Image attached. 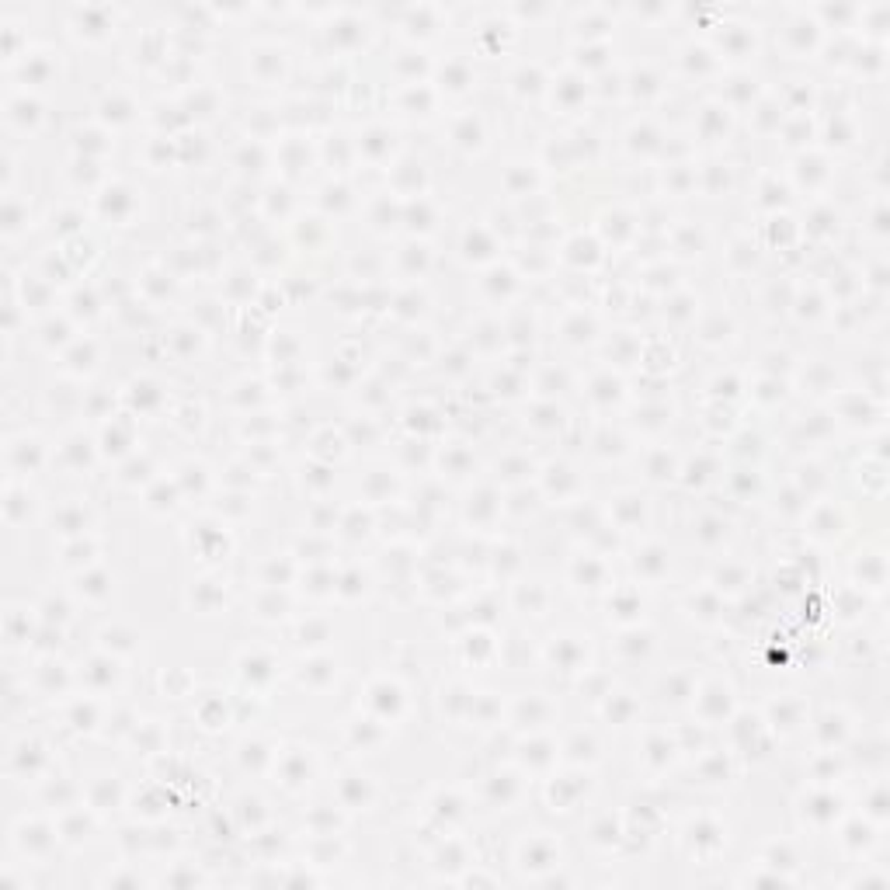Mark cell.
<instances>
[{
    "mask_svg": "<svg viewBox=\"0 0 890 890\" xmlns=\"http://www.w3.org/2000/svg\"><path fill=\"white\" fill-rule=\"evenodd\" d=\"M74 303H77V306H74L77 313H84V310H87V313H94V296H84V293H77V296H74Z\"/></svg>",
    "mask_w": 890,
    "mask_h": 890,
    "instance_id": "5bb4252c",
    "label": "cell"
},
{
    "mask_svg": "<svg viewBox=\"0 0 890 890\" xmlns=\"http://www.w3.org/2000/svg\"><path fill=\"white\" fill-rule=\"evenodd\" d=\"M469 70L467 66H449V87H467Z\"/></svg>",
    "mask_w": 890,
    "mask_h": 890,
    "instance_id": "4fadbf2b",
    "label": "cell"
},
{
    "mask_svg": "<svg viewBox=\"0 0 890 890\" xmlns=\"http://www.w3.org/2000/svg\"><path fill=\"white\" fill-rule=\"evenodd\" d=\"M49 70H52V63L45 59V52H25V59H21V66H18V77L25 81V84H42L45 77H49Z\"/></svg>",
    "mask_w": 890,
    "mask_h": 890,
    "instance_id": "3957f363",
    "label": "cell"
},
{
    "mask_svg": "<svg viewBox=\"0 0 890 890\" xmlns=\"http://www.w3.org/2000/svg\"><path fill=\"white\" fill-rule=\"evenodd\" d=\"M553 650H560V654H563V657H560V668H567V672H570V668H578V664H581V657H585L581 643H574V640H567V636H563V640H556V643H553Z\"/></svg>",
    "mask_w": 890,
    "mask_h": 890,
    "instance_id": "52a82bcc",
    "label": "cell"
},
{
    "mask_svg": "<svg viewBox=\"0 0 890 890\" xmlns=\"http://www.w3.org/2000/svg\"><path fill=\"white\" fill-rule=\"evenodd\" d=\"M129 112H132V105H129L126 98H119V94H115V98H105V101H101V115H105V119L126 122Z\"/></svg>",
    "mask_w": 890,
    "mask_h": 890,
    "instance_id": "ba28073f",
    "label": "cell"
},
{
    "mask_svg": "<svg viewBox=\"0 0 890 890\" xmlns=\"http://www.w3.org/2000/svg\"><path fill=\"white\" fill-rule=\"evenodd\" d=\"M84 525H87V511L81 508V505H74V508L59 511V529H63V532H70V536H81V532H84Z\"/></svg>",
    "mask_w": 890,
    "mask_h": 890,
    "instance_id": "8992f818",
    "label": "cell"
},
{
    "mask_svg": "<svg viewBox=\"0 0 890 890\" xmlns=\"http://www.w3.org/2000/svg\"><path fill=\"white\" fill-rule=\"evenodd\" d=\"M661 553H664L661 546H650V550H643V556H647V560H643V570H647L650 578H654V574H661V567H664V560H657Z\"/></svg>",
    "mask_w": 890,
    "mask_h": 890,
    "instance_id": "7c38bea8",
    "label": "cell"
},
{
    "mask_svg": "<svg viewBox=\"0 0 890 890\" xmlns=\"http://www.w3.org/2000/svg\"><path fill=\"white\" fill-rule=\"evenodd\" d=\"M306 775H310L306 759H303V755H289V759H286V779L296 783V779H306Z\"/></svg>",
    "mask_w": 890,
    "mask_h": 890,
    "instance_id": "30bf717a",
    "label": "cell"
},
{
    "mask_svg": "<svg viewBox=\"0 0 890 890\" xmlns=\"http://www.w3.org/2000/svg\"><path fill=\"white\" fill-rule=\"evenodd\" d=\"M39 112H42V108H39V101H35V98H28V94H18V98H11V101H7V119H11L14 126H21V129L35 126V122H39Z\"/></svg>",
    "mask_w": 890,
    "mask_h": 890,
    "instance_id": "7a4b0ae2",
    "label": "cell"
},
{
    "mask_svg": "<svg viewBox=\"0 0 890 890\" xmlns=\"http://www.w3.org/2000/svg\"><path fill=\"white\" fill-rule=\"evenodd\" d=\"M456 139H459L463 146H480L484 132L476 126V119H463V126H456Z\"/></svg>",
    "mask_w": 890,
    "mask_h": 890,
    "instance_id": "9c48e42d",
    "label": "cell"
},
{
    "mask_svg": "<svg viewBox=\"0 0 890 890\" xmlns=\"http://www.w3.org/2000/svg\"><path fill=\"white\" fill-rule=\"evenodd\" d=\"M132 192L129 188H122V185H115V188H108L105 195H101V212L105 216H112V219H122L126 216V209L132 206V199H129Z\"/></svg>",
    "mask_w": 890,
    "mask_h": 890,
    "instance_id": "277c9868",
    "label": "cell"
},
{
    "mask_svg": "<svg viewBox=\"0 0 890 890\" xmlns=\"http://www.w3.org/2000/svg\"><path fill=\"white\" fill-rule=\"evenodd\" d=\"M42 463V445H39V438H18V442H11V469L14 473H32V469Z\"/></svg>",
    "mask_w": 890,
    "mask_h": 890,
    "instance_id": "6da1fadb",
    "label": "cell"
},
{
    "mask_svg": "<svg viewBox=\"0 0 890 890\" xmlns=\"http://www.w3.org/2000/svg\"><path fill=\"white\" fill-rule=\"evenodd\" d=\"M108 28V21H105V11L101 7H81L77 11V32L81 35H98V32H105Z\"/></svg>",
    "mask_w": 890,
    "mask_h": 890,
    "instance_id": "5b68a950",
    "label": "cell"
},
{
    "mask_svg": "<svg viewBox=\"0 0 890 890\" xmlns=\"http://www.w3.org/2000/svg\"><path fill=\"white\" fill-rule=\"evenodd\" d=\"M70 723H74V727H94V706H90V703H87V706L77 703L74 713H70Z\"/></svg>",
    "mask_w": 890,
    "mask_h": 890,
    "instance_id": "8fae6325",
    "label": "cell"
}]
</instances>
